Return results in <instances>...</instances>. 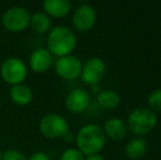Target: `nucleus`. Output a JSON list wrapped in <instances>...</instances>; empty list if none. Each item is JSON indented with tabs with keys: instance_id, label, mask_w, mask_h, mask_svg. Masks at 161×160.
<instances>
[{
	"instance_id": "f257e3e1",
	"label": "nucleus",
	"mask_w": 161,
	"mask_h": 160,
	"mask_svg": "<svg viewBox=\"0 0 161 160\" xmlns=\"http://www.w3.org/2000/svg\"><path fill=\"white\" fill-rule=\"evenodd\" d=\"M77 149L85 156L100 154L106 144V137L101 126L97 124H87L76 134Z\"/></svg>"
},
{
	"instance_id": "f03ea898",
	"label": "nucleus",
	"mask_w": 161,
	"mask_h": 160,
	"mask_svg": "<svg viewBox=\"0 0 161 160\" xmlns=\"http://www.w3.org/2000/svg\"><path fill=\"white\" fill-rule=\"evenodd\" d=\"M47 47L49 53L56 57L71 55L77 46V37L74 31L66 25H56L47 35Z\"/></svg>"
},
{
	"instance_id": "7ed1b4c3",
	"label": "nucleus",
	"mask_w": 161,
	"mask_h": 160,
	"mask_svg": "<svg viewBox=\"0 0 161 160\" xmlns=\"http://www.w3.org/2000/svg\"><path fill=\"white\" fill-rule=\"evenodd\" d=\"M157 115L149 108H136L127 116L126 125L129 132L137 137L147 135L157 125Z\"/></svg>"
},
{
	"instance_id": "20e7f679",
	"label": "nucleus",
	"mask_w": 161,
	"mask_h": 160,
	"mask_svg": "<svg viewBox=\"0 0 161 160\" xmlns=\"http://www.w3.org/2000/svg\"><path fill=\"white\" fill-rule=\"evenodd\" d=\"M29 74L28 65L18 57H9L0 66V76L4 82L11 86L23 83Z\"/></svg>"
},
{
	"instance_id": "39448f33",
	"label": "nucleus",
	"mask_w": 161,
	"mask_h": 160,
	"mask_svg": "<svg viewBox=\"0 0 161 160\" xmlns=\"http://www.w3.org/2000/svg\"><path fill=\"white\" fill-rule=\"evenodd\" d=\"M40 132L48 139H59L70 130L68 121L58 113L45 114L40 121Z\"/></svg>"
},
{
	"instance_id": "423d86ee",
	"label": "nucleus",
	"mask_w": 161,
	"mask_h": 160,
	"mask_svg": "<svg viewBox=\"0 0 161 160\" xmlns=\"http://www.w3.org/2000/svg\"><path fill=\"white\" fill-rule=\"evenodd\" d=\"M31 14L24 7L14 6L7 9L2 14L1 22L6 30L10 32H22L30 25Z\"/></svg>"
},
{
	"instance_id": "0eeeda50",
	"label": "nucleus",
	"mask_w": 161,
	"mask_h": 160,
	"mask_svg": "<svg viewBox=\"0 0 161 160\" xmlns=\"http://www.w3.org/2000/svg\"><path fill=\"white\" fill-rule=\"evenodd\" d=\"M97 19L96 9L90 4L83 3L75 9L71 17V23L78 32H88L94 28Z\"/></svg>"
},
{
	"instance_id": "6e6552de",
	"label": "nucleus",
	"mask_w": 161,
	"mask_h": 160,
	"mask_svg": "<svg viewBox=\"0 0 161 160\" xmlns=\"http://www.w3.org/2000/svg\"><path fill=\"white\" fill-rule=\"evenodd\" d=\"M106 73V65L103 59L99 57H91L82 64L80 78L86 85L96 86L100 85V82L104 78Z\"/></svg>"
},
{
	"instance_id": "1a4fd4ad",
	"label": "nucleus",
	"mask_w": 161,
	"mask_h": 160,
	"mask_svg": "<svg viewBox=\"0 0 161 160\" xmlns=\"http://www.w3.org/2000/svg\"><path fill=\"white\" fill-rule=\"evenodd\" d=\"M54 68L58 76L65 80L78 79L82 70V63L77 56L67 55L57 58Z\"/></svg>"
},
{
	"instance_id": "9d476101",
	"label": "nucleus",
	"mask_w": 161,
	"mask_h": 160,
	"mask_svg": "<svg viewBox=\"0 0 161 160\" xmlns=\"http://www.w3.org/2000/svg\"><path fill=\"white\" fill-rule=\"evenodd\" d=\"M91 103L90 93L82 88L72 89L65 99V107L69 112L79 114L85 112Z\"/></svg>"
},
{
	"instance_id": "9b49d317",
	"label": "nucleus",
	"mask_w": 161,
	"mask_h": 160,
	"mask_svg": "<svg viewBox=\"0 0 161 160\" xmlns=\"http://www.w3.org/2000/svg\"><path fill=\"white\" fill-rule=\"evenodd\" d=\"M53 65V55L46 47H38L34 49L29 58V67L35 74L47 73Z\"/></svg>"
},
{
	"instance_id": "f8f14e48",
	"label": "nucleus",
	"mask_w": 161,
	"mask_h": 160,
	"mask_svg": "<svg viewBox=\"0 0 161 160\" xmlns=\"http://www.w3.org/2000/svg\"><path fill=\"white\" fill-rule=\"evenodd\" d=\"M43 12L49 18L64 19L71 12L72 4L69 0H45L42 3Z\"/></svg>"
},
{
	"instance_id": "ddd939ff",
	"label": "nucleus",
	"mask_w": 161,
	"mask_h": 160,
	"mask_svg": "<svg viewBox=\"0 0 161 160\" xmlns=\"http://www.w3.org/2000/svg\"><path fill=\"white\" fill-rule=\"evenodd\" d=\"M106 138L112 141H122L126 137L128 128L126 122L119 118H110L103 124L102 127Z\"/></svg>"
},
{
	"instance_id": "4468645a",
	"label": "nucleus",
	"mask_w": 161,
	"mask_h": 160,
	"mask_svg": "<svg viewBox=\"0 0 161 160\" xmlns=\"http://www.w3.org/2000/svg\"><path fill=\"white\" fill-rule=\"evenodd\" d=\"M9 96L14 104L19 105V107H25V105L30 104L32 101L33 91L29 86L20 83V85L11 86L10 90H9Z\"/></svg>"
},
{
	"instance_id": "2eb2a0df",
	"label": "nucleus",
	"mask_w": 161,
	"mask_h": 160,
	"mask_svg": "<svg viewBox=\"0 0 161 160\" xmlns=\"http://www.w3.org/2000/svg\"><path fill=\"white\" fill-rule=\"evenodd\" d=\"M148 150V144L144 137H135L130 139L125 146V156L131 160L140 159L146 155Z\"/></svg>"
},
{
	"instance_id": "dca6fc26",
	"label": "nucleus",
	"mask_w": 161,
	"mask_h": 160,
	"mask_svg": "<svg viewBox=\"0 0 161 160\" xmlns=\"http://www.w3.org/2000/svg\"><path fill=\"white\" fill-rule=\"evenodd\" d=\"M97 102L102 109L115 110L121 104V97L114 90H101L97 96Z\"/></svg>"
},
{
	"instance_id": "f3484780",
	"label": "nucleus",
	"mask_w": 161,
	"mask_h": 160,
	"mask_svg": "<svg viewBox=\"0 0 161 160\" xmlns=\"http://www.w3.org/2000/svg\"><path fill=\"white\" fill-rule=\"evenodd\" d=\"M29 28H31V30L37 34H45L51 31L52 20L46 13L36 12L31 15Z\"/></svg>"
},
{
	"instance_id": "a211bd4d",
	"label": "nucleus",
	"mask_w": 161,
	"mask_h": 160,
	"mask_svg": "<svg viewBox=\"0 0 161 160\" xmlns=\"http://www.w3.org/2000/svg\"><path fill=\"white\" fill-rule=\"evenodd\" d=\"M147 104L151 111H161V89H156L147 98Z\"/></svg>"
},
{
	"instance_id": "6ab92c4d",
	"label": "nucleus",
	"mask_w": 161,
	"mask_h": 160,
	"mask_svg": "<svg viewBox=\"0 0 161 160\" xmlns=\"http://www.w3.org/2000/svg\"><path fill=\"white\" fill-rule=\"evenodd\" d=\"M85 155L77 148H67L59 157V160H85Z\"/></svg>"
},
{
	"instance_id": "aec40b11",
	"label": "nucleus",
	"mask_w": 161,
	"mask_h": 160,
	"mask_svg": "<svg viewBox=\"0 0 161 160\" xmlns=\"http://www.w3.org/2000/svg\"><path fill=\"white\" fill-rule=\"evenodd\" d=\"M2 160H28V157L18 149H8L2 154Z\"/></svg>"
},
{
	"instance_id": "412c9836",
	"label": "nucleus",
	"mask_w": 161,
	"mask_h": 160,
	"mask_svg": "<svg viewBox=\"0 0 161 160\" xmlns=\"http://www.w3.org/2000/svg\"><path fill=\"white\" fill-rule=\"evenodd\" d=\"M28 160H51V158H49L48 155L45 154V152H36L31 155V156L28 158Z\"/></svg>"
},
{
	"instance_id": "4be33fe9",
	"label": "nucleus",
	"mask_w": 161,
	"mask_h": 160,
	"mask_svg": "<svg viewBox=\"0 0 161 160\" xmlns=\"http://www.w3.org/2000/svg\"><path fill=\"white\" fill-rule=\"evenodd\" d=\"M63 139H64L66 143H72V141H76V135L69 130L68 133H66V135H65L64 137H63Z\"/></svg>"
},
{
	"instance_id": "5701e85b",
	"label": "nucleus",
	"mask_w": 161,
	"mask_h": 160,
	"mask_svg": "<svg viewBox=\"0 0 161 160\" xmlns=\"http://www.w3.org/2000/svg\"><path fill=\"white\" fill-rule=\"evenodd\" d=\"M85 160H105V159L100 154H96V155H90V156H86Z\"/></svg>"
},
{
	"instance_id": "b1692460",
	"label": "nucleus",
	"mask_w": 161,
	"mask_h": 160,
	"mask_svg": "<svg viewBox=\"0 0 161 160\" xmlns=\"http://www.w3.org/2000/svg\"><path fill=\"white\" fill-rule=\"evenodd\" d=\"M91 91L93 92L94 94H99L100 91H101V89H100V86L99 85H96V86H91Z\"/></svg>"
},
{
	"instance_id": "393cba45",
	"label": "nucleus",
	"mask_w": 161,
	"mask_h": 160,
	"mask_svg": "<svg viewBox=\"0 0 161 160\" xmlns=\"http://www.w3.org/2000/svg\"><path fill=\"white\" fill-rule=\"evenodd\" d=\"M0 160H2V154H1V152H0Z\"/></svg>"
}]
</instances>
